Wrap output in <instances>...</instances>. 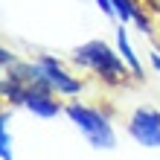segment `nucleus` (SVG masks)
I'll list each match as a JSON object with an SVG mask.
<instances>
[{
  "mask_svg": "<svg viewBox=\"0 0 160 160\" xmlns=\"http://www.w3.org/2000/svg\"><path fill=\"white\" fill-rule=\"evenodd\" d=\"M128 134L143 148H160V111L152 105L134 108V114L128 119Z\"/></svg>",
  "mask_w": 160,
  "mask_h": 160,
  "instance_id": "7ed1b4c3",
  "label": "nucleus"
},
{
  "mask_svg": "<svg viewBox=\"0 0 160 160\" xmlns=\"http://www.w3.org/2000/svg\"><path fill=\"white\" fill-rule=\"evenodd\" d=\"M99 9H102V15H108V18H117V9H114V3L111 0H93Z\"/></svg>",
  "mask_w": 160,
  "mask_h": 160,
  "instance_id": "9b49d317",
  "label": "nucleus"
},
{
  "mask_svg": "<svg viewBox=\"0 0 160 160\" xmlns=\"http://www.w3.org/2000/svg\"><path fill=\"white\" fill-rule=\"evenodd\" d=\"M114 41H117V50H119V55H122V61L128 64L131 76H134V79H143V64H140L137 52H134V47H131V38H128L125 23H119L117 29H114Z\"/></svg>",
  "mask_w": 160,
  "mask_h": 160,
  "instance_id": "423d86ee",
  "label": "nucleus"
},
{
  "mask_svg": "<svg viewBox=\"0 0 160 160\" xmlns=\"http://www.w3.org/2000/svg\"><path fill=\"white\" fill-rule=\"evenodd\" d=\"M111 3H114V9H117V21L119 23H134L137 18H140V12H143V9H140L134 0H111Z\"/></svg>",
  "mask_w": 160,
  "mask_h": 160,
  "instance_id": "6e6552de",
  "label": "nucleus"
},
{
  "mask_svg": "<svg viewBox=\"0 0 160 160\" xmlns=\"http://www.w3.org/2000/svg\"><path fill=\"white\" fill-rule=\"evenodd\" d=\"M70 61L76 64V67H82V70H90L93 76H99L105 84H122L131 76V70H128V64L122 61L119 50L111 47L108 41H102V38L79 44L76 50H73Z\"/></svg>",
  "mask_w": 160,
  "mask_h": 160,
  "instance_id": "f257e3e1",
  "label": "nucleus"
},
{
  "mask_svg": "<svg viewBox=\"0 0 160 160\" xmlns=\"http://www.w3.org/2000/svg\"><path fill=\"white\" fill-rule=\"evenodd\" d=\"M64 114L73 125L79 128V134L88 140L93 148H117V134H114V125H111V119L102 114L99 108H90L84 105V102L73 99L64 105Z\"/></svg>",
  "mask_w": 160,
  "mask_h": 160,
  "instance_id": "f03ea898",
  "label": "nucleus"
},
{
  "mask_svg": "<svg viewBox=\"0 0 160 160\" xmlns=\"http://www.w3.org/2000/svg\"><path fill=\"white\" fill-rule=\"evenodd\" d=\"M148 61H152V67L160 73V50H152V52H148Z\"/></svg>",
  "mask_w": 160,
  "mask_h": 160,
  "instance_id": "f8f14e48",
  "label": "nucleus"
},
{
  "mask_svg": "<svg viewBox=\"0 0 160 160\" xmlns=\"http://www.w3.org/2000/svg\"><path fill=\"white\" fill-rule=\"evenodd\" d=\"M55 96H58V93H52V90H29L23 108L29 111V114L41 117V119H55L58 114H64V105Z\"/></svg>",
  "mask_w": 160,
  "mask_h": 160,
  "instance_id": "39448f33",
  "label": "nucleus"
},
{
  "mask_svg": "<svg viewBox=\"0 0 160 160\" xmlns=\"http://www.w3.org/2000/svg\"><path fill=\"white\" fill-rule=\"evenodd\" d=\"M0 90H3V99H9V105H21V108H23L26 96H29V84H26L23 79H18L15 73H9V70H3Z\"/></svg>",
  "mask_w": 160,
  "mask_h": 160,
  "instance_id": "0eeeda50",
  "label": "nucleus"
},
{
  "mask_svg": "<svg viewBox=\"0 0 160 160\" xmlns=\"http://www.w3.org/2000/svg\"><path fill=\"white\" fill-rule=\"evenodd\" d=\"M146 3H148V9H152V12L160 15V0H146Z\"/></svg>",
  "mask_w": 160,
  "mask_h": 160,
  "instance_id": "ddd939ff",
  "label": "nucleus"
},
{
  "mask_svg": "<svg viewBox=\"0 0 160 160\" xmlns=\"http://www.w3.org/2000/svg\"><path fill=\"white\" fill-rule=\"evenodd\" d=\"M18 61H21V58H18L12 50H6V47L0 50V64H3V70H6V67H12V64H18Z\"/></svg>",
  "mask_w": 160,
  "mask_h": 160,
  "instance_id": "9d476101",
  "label": "nucleus"
},
{
  "mask_svg": "<svg viewBox=\"0 0 160 160\" xmlns=\"http://www.w3.org/2000/svg\"><path fill=\"white\" fill-rule=\"evenodd\" d=\"M9 117L3 111V117H0V160H15L12 154V134H9Z\"/></svg>",
  "mask_w": 160,
  "mask_h": 160,
  "instance_id": "1a4fd4ad",
  "label": "nucleus"
},
{
  "mask_svg": "<svg viewBox=\"0 0 160 160\" xmlns=\"http://www.w3.org/2000/svg\"><path fill=\"white\" fill-rule=\"evenodd\" d=\"M38 61L44 67V76H47V82H50L52 93H58V96H79V93L84 90V82L79 76H73V73H67L58 58H52V55H38Z\"/></svg>",
  "mask_w": 160,
  "mask_h": 160,
  "instance_id": "20e7f679",
  "label": "nucleus"
}]
</instances>
